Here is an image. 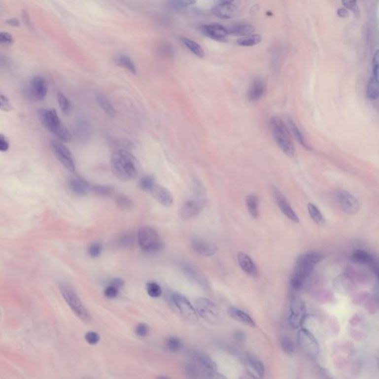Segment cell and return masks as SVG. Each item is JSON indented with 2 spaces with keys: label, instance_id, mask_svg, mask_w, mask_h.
Listing matches in <instances>:
<instances>
[{
  "label": "cell",
  "instance_id": "obj_1",
  "mask_svg": "<svg viewBox=\"0 0 379 379\" xmlns=\"http://www.w3.org/2000/svg\"><path fill=\"white\" fill-rule=\"evenodd\" d=\"M110 168L113 175L120 181H131L138 175L137 159L124 149L113 152L110 159Z\"/></svg>",
  "mask_w": 379,
  "mask_h": 379
},
{
  "label": "cell",
  "instance_id": "obj_2",
  "mask_svg": "<svg viewBox=\"0 0 379 379\" xmlns=\"http://www.w3.org/2000/svg\"><path fill=\"white\" fill-rule=\"evenodd\" d=\"M324 256L316 251H309L301 255L296 262L294 272L290 280L291 287L295 290L302 288L306 280L313 271L314 267L323 260Z\"/></svg>",
  "mask_w": 379,
  "mask_h": 379
},
{
  "label": "cell",
  "instance_id": "obj_3",
  "mask_svg": "<svg viewBox=\"0 0 379 379\" xmlns=\"http://www.w3.org/2000/svg\"><path fill=\"white\" fill-rule=\"evenodd\" d=\"M206 204V194L204 186L200 180L193 181V197L186 200L179 210V216L182 220H188L200 214Z\"/></svg>",
  "mask_w": 379,
  "mask_h": 379
},
{
  "label": "cell",
  "instance_id": "obj_4",
  "mask_svg": "<svg viewBox=\"0 0 379 379\" xmlns=\"http://www.w3.org/2000/svg\"><path fill=\"white\" fill-rule=\"evenodd\" d=\"M269 128L277 145L281 151L290 158L295 155V147L288 128L278 116H273L269 121Z\"/></svg>",
  "mask_w": 379,
  "mask_h": 379
},
{
  "label": "cell",
  "instance_id": "obj_5",
  "mask_svg": "<svg viewBox=\"0 0 379 379\" xmlns=\"http://www.w3.org/2000/svg\"><path fill=\"white\" fill-rule=\"evenodd\" d=\"M39 117L42 125L63 142H70L73 138L71 132L63 125L54 109H42Z\"/></svg>",
  "mask_w": 379,
  "mask_h": 379
},
{
  "label": "cell",
  "instance_id": "obj_6",
  "mask_svg": "<svg viewBox=\"0 0 379 379\" xmlns=\"http://www.w3.org/2000/svg\"><path fill=\"white\" fill-rule=\"evenodd\" d=\"M137 241L139 247L147 253L160 251L165 247L157 231L150 227H142L138 230Z\"/></svg>",
  "mask_w": 379,
  "mask_h": 379
},
{
  "label": "cell",
  "instance_id": "obj_7",
  "mask_svg": "<svg viewBox=\"0 0 379 379\" xmlns=\"http://www.w3.org/2000/svg\"><path fill=\"white\" fill-rule=\"evenodd\" d=\"M60 290L73 312L82 321H89L91 320L89 312L84 306L83 303L73 287L69 284H61L60 285Z\"/></svg>",
  "mask_w": 379,
  "mask_h": 379
},
{
  "label": "cell",
  "instance_id": "obj_8",
  "mask_svg": "<svg viewBox=\"0 0 379 379\" xmlns=\"http://www.w3.org/2000/svg\"><path fill=\"white\" fill-rule=\"evenodd\" d=\"M48 84L42 76H34L30 82L23 86V93L26 99L41 101L48 94Z\"/></svg>",
  "mask_w": 379,
  "mask_h": 379
},
{
  "label": "cell",
  "instance_id": "obj_9",
  "mask_svg": "<svg viewBox=\"0 0 379 379\" xmlns=\"http://www.w3.org/2000/svg\"><path fill=\"white\" fill-rule=\"evenodd\" d=\"M298 343L304 354L310 358H315L319 352V346L315 336L308 329L302 328L298 333Z\"/></svg>",
  "mask_w": 379,
  "mask_h": 379
},
{
  "label": "cell",
  "instance_id": "obj_10",
  "mask_svg": "<svg viewBox=\"0 0 379 379\" xmlns=\"http://www.w3.org/2000/svg\"><path fill=\"white\" fill-rule=\"evenodd\" d=\"M197 314L211 324H217L220 320L219 310L215 304L207 298H199L195 302Z\"/></svg>",
  "mask_w": 379,
  "mask_h": 379
},
{
  "label": "cell",
  "instance_id": "obj_11",
  "mask_svg": "<svg viewBox=\"0 0 379 379\" xmlns=\"http://www.w3.org/2000/svg\"><path fill=\"white\" fill-rule=\"evenodd\" d=\"M334 197L341 209L346 214L355 215L359 211V202L348 191L338 189L334 191Z\"/></svg>",
  "mask_w": 379,
  "mask_h": 379
},
{
  "label": "cell",
  "instance_id": "obj_12",
  "mask_svg": "<svg viewBox=\"0 0 379 379\" xmlns=\"http://www.w3.org/2000/svg\"><path fill=\"white\" fill-rule=\"evenodd\" d=\"M306 318V306L305 302L298 296L292 297L290 302L289 323L293 328L299 329L303 325Z\"/></svg>",
  "mask_w": 379,
  "mask_h": 379
},
{
  "label": "cell",
  "instance_id": "obj_13",
  "mask_svg": "<svg viewBox=\"0 0 379 379\" xmlns=\"http://www.w3.org/2000/svg\"><path fill=\"white\" fill-rule=\"evenodd\" d=\"M51 147L54 154L57 156L58 160L63 164V166L70 172H74L76 165H75L74 159L69 149L63 143L57 141H53L51 143Z\"/></svg>",
  "mask_w": 379,
  "mask_h": 379
},
{
  "label": "cell",
  "instance_id": "obj_14",
  "mask_svg": "<svg viewBox=\"0 0 379 379\" xmlns=\"http://www.w3.org/2000/svg\"><path fill=\"white\" fill-rule=\"evenodd\" d=\"M172 301L175 304L181 315L190 320V321H196L198 318V314L190 301L179 293H175L172 296Z\"/></svg>",
  "mask_w": 379,
  "mask_h": 379
},
{
  "label": "cell",
  "instance_id": "obj_15",
  "mask_svg": "<svg viewBox=\"0 0 379 379\" xmlns=\"http://www.w3.org/2000/svg\"><path fill=\"white\" fill-rule=\"evenodd\" d=\"M72 131V136H74L76 141L80 144H85L91 138V125L85 119H79L75 121Z\"/></svg>",
  "mask_w": 379,
  "mask_h": 379
},
{
  "label": "cell",
  "instance_id": "obj_16",
  "mask_svg": "<svg viewBox=\"0 0 379 379\" xmlns=\"http://www.w3.org/2000/svg\"><path fill=\"white\" fill-rule=\"evenodd\" d=\"M200 30L205 36L219 42L226 40L227 37L229 35L228 29L218 23L204 25L200 28Z\"/></svg>",
  "mask_w": 379,
  "mask_h": 379
},
{
  "label": "cell",
  "instance_id": "obj_17",
  "mask_svg": "<svg viewBox=\"0 0 379 379\" xmlns=\"http://www.w3.org/2000/svg\"><path fill=\"white\" fill-rule=\"evenodd\" d=\"M352 262L360 265H368L376 276H379V265L376 258L364 250H355L352 254Z\"/></svg>",
  "mask_w": 379,
  "mask_h": 379
},
{
  "label": "cell",
  "instance_id": "obj_18",
  "mask_svg": "<svg viewBox=\"0 0 379 379\" xmlns=\"http://www.w3.org/2000/svg\"><path fill=\"white\" fill-rule=\"evenodd\" d=\"M273 194L277 206L279 207L283 214L285 215L289 219L293 221L295 223H299V218L286 200L285 197L280 192L279 190L276 188L273 189Z\"/></svg>",
  "mask_w": 379,
  "mask_h": 379
},
{
  "label": "cell",
  "instance_id": "obj_19",
  "mask_svg": "<svg viewBox=\"0 0 379 379\" xmlns=\"http://www.w3.org/2000/svg\"><path fill=\"white\" fill-rule=\"evenodd\" d=\"M266 84L261 78H256L249 87L247 92V100L249 103H254L259 101L266 92Z\"/></svg>",
  "mask_w": 379,
  "mask_h": 379
},
{
  "label": "cell",
  "instance_id": "obj_20",
  "mask_svg": "<svg viewBox=\"0 0 379 379\" xmlns=\"http://www.w3.org/2000/svg\"><path fill=\"white\" fill-rule=\"evenodd\" d=\"M68 186L70 191L78 197H85L91 188L87 180L78 175L70 177L68 181Z\"/></svg>",
  "mask_w": 379,
  "mask_h": 379
},
{
  "label": "cell",
  "instance_id": "obj_21",
  "mask_svg": "<svg viewBox=\"0 0 379 379\" xmlns=\"http://www.w3.org/2000/svg\"><path fill=\"white\" fill-rule=\"evenodd\" d=\"M153 196V198L160 203L162 206L166 207H171L173 203V197L171 193L163 186L155 184L149 191Z\"/></svg>",
  "mask_w": 379,
  "mask_h": 379
},
{
  "label": "cell",
  "instance_id": "obj_22",
  "mask_svg": "<svg viewBox=\"0 0 379 379\" xmlns=\"http://www.w3.org/2000/svg\"><path fill=\"white\" fill-rule=\"evenodd\" d=\"M180 268H181L183 274L186 276L188 277L191 281L197 283L198 285L201 286L205 290H208L209 285L207 280L194 267L188 265L187 263H181L180 265Z\"/></svg>",
  "mask_w": 379,
  "mask_h": 379
},
{
  "label": "cell",
  "instance_id": "obj_23",
  "mask_svg": "<svg viewBox=\"0 0 379 379\" xmlns=\"http://www.w3.org/2000/svg\"><path fill=\"white\" fill-rule=\"evenodd\" d=\"M191 246L196 253L203 256H213L218 250L217 247L215 244L200 239L193 240L191 241Z\"/></svg>",
  "mask_w": 379,
  "mask_h": 379
},
{
  "label": "cell",
  "instance_id": "obj_24",
  "mask_svg": "<svg viewBox=\"0 0 379 379\" xmlns=\"http://www.w3.org/2000/svg\"><path fill=\"white\" fill-rule=\"evenodd\" d=\"M333 287L342 294H348L355 290L353 280L346 274L338 276L333 281Z\"/></svg>",
  "mask_w": 379,
  "mask_h": 379
},
{
  "label": "cell",
  "instance_id": "obj_25",
  "mask_svg": "<svg viewBox=\"0 0 379 379\" xmlns=\"http://www.w3.org/2000/svg\"><path fill=\"white\" fill-rule=\"evenodd\" d=\"M237 259H238L240 268L247 275L253 278H256L257 276V267L248 255L243 252H240L237 255Z\"/></svg>",
  "mask_w": 379,
  "mask_h": 379
},
{
  "label": "cell",
  "instance_id": "obj_26",
  "mask_svg": "<svg viewBox=\"0 0 379 379\" xmlns=\"http://www.w3.org/2000/svg\"><path fill=\"white\" fill-rule=\"evenodd\" d=\"M212 13L213 15L222 20H229L235 17L237 14V8L232 3L222 2L212 9Z\"/></svg>",
  "mask_w": 379,
  "mask_h": 379
},
{
  "label": "cell",
  "instance_id": "obj_27",
  "mask_svg": "<svg viewBox=\"0 0 379 379\" xmlns=\"http://www.w3.org/2000/svg\"><path fill=\"white\" fill-rule=\"evenodd\" d=\"M195 359L197 360L199 364V368H200V373L204 374L207 371H216L217 370V365L216 363L208 356L204 353L197 352L194 354Z\"/></svg>",
  "mask_w": 379,
  "mask_h": 379
},
{
  "label": "cell",
  "instance_id": "obj_28",
  "mask_svg": "<svg viewBox=\"0 0 379 379\" xmlns=\"http://www.w3.org/2000/svg\"><path fill=\"white\" fill-rule=\"evenodd\" d=\"M228 34L234 36H245L253 34L255 29L253 26L248 23H237L231 25L228 27Z\"/></svg>",
  "mask_w": 379,
  "mask_h": 379
},
{
  "label": "cell",
  "instance_id": "obj_29",
  "mask_svg": "<svg viewBox=\"0 0 379 379\" xmlns=\"http://www.w3.org/2000/svg\"><path fill=\"white\" fill-rule=\"evenodd\" d=\"M228 313H229L230 316L235 319L236 321H240V322L249 326V327H256V323H255L254 320L248 314L246 313L245 312L239 309V308H235V307H231L228 310Z\"/></svg>",
  "mask_w": 379,
  "mask_h": 379
},
{
  "label": "cell",
  "instance_id": "obj_30",
  "mask_svg": "<svg viewBox=\"0 0 379 379\" xmlns=\"http://www.w3.org/2000/svg\"><path fill=\"white\" fill-rule=\"evenodd\" d=\"M156 51L157 55L163 60H172L175 57V49L170 42L162 41L156 45Z\"/></svg>",
  "mask_w": 379,
  "mask_h": 379
},
{
  "label": "cell",
  "instance_id": "obj_31",
  "mask_svg": "<svg viewBox=\"0 0 379 379\" xmlns=\"http://www.w3.org/2000/svg\"><path fill=\"white\" fill-rule=\"evenodd\" d=\"M287 128H289V131L291 132V134H293L294 138L297 140L298 142H299L301 145L303 146V147H305V149H307V150H311L310 145L308 144L306 138H305V136L302 134L300 129L298 128L297 125H296V123H295L294 121H293V119H287Z\"/></svg>",
  "mask_w": 379,
  "mask_h": 379
},
{
  "label": "cell",
  "instance_id": "obj_32",
  "mask_svg": "<svg viewBox=\"0 0 379 379\" xmlns=\"http://www.w3.org/2000/svg\"><path fill=\"white\" fill-rule=\"evenodd\" d=\"M245 361L249 367H250L259 377H263L265 372V366L259 358L251 354L247 353L245 355Z\"/></svg>",
  "mask_w": 379,
  "mask_h": 379
},
{
  "label": "cell",
  "instance_id": "obj_33",
  "mask_svg": "<svg viewBox=\"0 0 379 379\" xmlns=\"http://www.w3.org/2000/svg\"><path fill=\"white\" fill-rule=\"evenodd\" d=\"M96 100H97V103H99L101 108L103 109V111H104L107 116H110V117H115L116 110H115L110 100L105 96L103 95V94H100V93H97L96 94Z\"/></svg>",
  "mask_w": 379,
  "mask_h": 379
},
{
  "label": "cell",
  "instance_id": "obj_34",
  "mask_svg": "<svg viewBox=\"0 0 379 379\" xmlns=\"http://www.w3.org/2000/svg\"><path fill=\"white\" fill-rule=\"evenodd\" d=\"M179 39L182 42L183 45L196 57H200V58H203L205 57V51H203V48L195 41L187 37H184V36H181Z\"/></svg>",
  "mask_w": 379,
  "mask_h": 379
},
{
  "label": "cell",
  "instance_id": "obj_35",
  "mask_svg": "<svg viewBox=\"0 0 379 379\" xmlns=\"http://www.w3.org/2000/svg\"><path fill=\"white\" fill-rule=\"evenodd\" d=\"M366 96L368 100L375 101L379 98V77L373 76L369 79Z\"/></svg>",
  "mask_w": 379,
  "mask_h": 379
},
{
  "label": "cell",
  "instance_id": "obj_36",
  "mask_svg": "<svg viewBox=\"0 0 379 379\" xmlns=\"http://www.w3.org/2000/svg\"><path fill=\"white\" fill-rule=\"evenodd\" d=\"M246 207L250 216L253 219H258L259 216V199L256 195L250 194L247 195L245 200Z\"/></svg>",
  "mask_w": 379,
  "mask_h": 379
},
{
  "label": "cell",
  "instance_id": "obj_37",
  "mask_svg": "<svg viewBox=\"0 0 379 379\" xmlns=\"http://www.w3.org/2000/svg\"><path fill=\"white\" fill-rule=\"evenodd\" d=\"M115 63L117 66L128 70L133 74H137V68L133 60L128 56L125 54L118 55L115 59Z\"/></svg>",
  "mask_w": 379,
  "mask_h": 379
},
{
  "label": "cell",
  "instance_id": "obj_38",
  "mask_svg": "<svg viewBox=\"0 0 379 379\" xmlns=\"http://www.w3.org/2000/svg\"><path fill=\"white\" fill-rule=\"evenodd\" d=\"M91 191L99 197H110L114 194L115 189L112 186L96 184L91 187Z\"/></svg>",
  "mask_w": 379,
  "mask_h": 379
},
{
  "label": "cell",
  "instance_id": "obj_39",
  "mask_svg": "<svg viewBox=\"0 0 379 379\" xmlns=\"http://www.w3.org/2000/svg\"><path fill=\"white\" fill-rule=\"evenodd\" d=\"M115 202H116V206L121 210H131L134 207V202L130 197L125 195V194H116V197H115Z\"/></svg>",
  "mask_w": 379,
  "mask_h": 379
},
{
  "label": "cell",
  "instance_id": "obj_40",
  "mask_svg": "<svg viewBox=\"0 0 379 379\" xmlns=\"http://www.w3.org/2000/svg\"><path fill=\"white\" fill-rule=\"evenodd\" d=\"M308 212L310 216L315 224L318 225H323L325 223V219L323 216L322 213L320 211L319 209L315 205L310 203L308 206Z\"/></svg>",
  "mask_w": 379,
  "mask_h": 379
},
{
  "label": "cell",
  "instance_id": "obj_41",
  "mask_svg": "<svg viewBox=\"0 0 379 379\" xmlns=\"http://www.w3.org/2000/svg\"><path fill=\"white\" fill-rule=\"evenodd\" d=\"M262 42V37L259 34H250L242 36L237 40V45L240 46L252 47L257 45Z\"/></svg>",
  "mask_w": 379,
  "mask_h": 379
},
{
  "label": "cell",
  "instance_id": "obj_42",
  "mask_svg": "<svg viewBox=\"0 0 379 379\" xmlns=\"http://www.w3.org/2000/svg\"><path fill=\"white\" fill-rule=\"evenodd\" d=\"M197 1V0H169V5L173 9L180 11L194 5Z\"/></svg>",
  "mask_w": 379,
  "mask_h": 379
},
{
  "label": "cell",
  "instance_id": "obj_43",
  "mask_svg": "<svg viewBox=\"0 0 379 379\" xmlns=\"http://www.w3.org/2000/svg\"><path fill=\"white\" fill-rule=\"evenodd\" d=\"M57 100H58L59 104H60V108H61L62 111L65 113V114H69L70 113V110H71V103H70V100L62 93L59 92L57 94Z\"/></svg>",
  "mask_w": 379,
  "mask_h": 379
},
{
  "label": "cell",
  "instance_id": "obj_44",
  "mask_svg": "<svg viewBox=\"0 0 379 379\" xmlns=\"http://www.w3.org/2000/svg\"><path fill=\"white\" fill-rule=\"evenodd\" d=\"M184 371L188 377L194 378V379L200 377V375L201 374L198 366L192 363H187L184 364Z\"/></svg>",
  "mask_w": 379,
  "mask_h": 379
},
{
  "label": "cell",
  "instance_id": "obj_45",
  "mask_svg": "<svg viewBox=\"0 0 379 379\" xmlns=\"http://www.w3.org/2000/svg\"><path fill=\"white\" fill-rule=\"evenodd\" d=\"M146 290H147V294L152 298L159 297L162 293L160 286L156 282L147 283Z\"/></svg>",
  "mask_w": 379,
  "mask_h": 379
},
{
  "label": "cell",
  "instance_id": "obj_46",
  "mask_svg": "<svg viewBox=\"0 0 379 379\" xmlns=\"http://www.w3.org/2000/svg\"><path fill=\"white\" fill-rule=\"evenodd\" d=\"M155 184L154 178L152 175H144L140 179L138 185L143 191H150Z\"/></svg>",
  "mask_w": 379,
  "mask_h": 379
},
{
  "label": "cell",
  "instance_id": "obj_47",
  "mask_svg": "<svg viewBox=\"0 0 379 379\" xmlns=\"http://www.w3.org/2000/svg\"><path fill=\"white\" fill-rule=\"evenodd\" d=\"M167 348L169 349L171 352H177V351L180 350L181 349V340L178 339L177 337H170L166 340Z\"/></svg>",
  "mask_w": 379,
  "mask_h": 379
},
{
  "label": "cell",
  "instance_id": "obj_48",
  "mask_svg": "<svg viewBox=\"0 0 379 379\" xmlns=\"http://www.w3.org/2000/svg\"><path fill=\"white\" fill-rule=\"evenodd\" d=\"M134 244V238L130 234H123L118 240L117 244L121 248H129Z\"/></svg>",
  "mask_w": 379,
  "mask_h": 379
},
{
  "label": "cell",
  "instance_id": "obj_49",
  "mask_svg": "<svg viewBox=\"0 0 379 379\" xmlns=\"http://www.w3.org/2000/svg\"><path fill=\"white\" fill-rule=\"evenodd\" d=\"M281 349H282V350L284 351L286 354L290 355V354H292L294 352V343H293L292 339H290L289 337H287V336H284V337H283L282 339H281Z\"/></svg>",
  "mask_w": 379,
  "mask_h": 379
},
{
  "label": "cell",
  "instance_id": "obj_50",
  "mask_svg": "<svg viewBox=\"0 0 379 379\" xmlns=\"http://www.w3.org/2000/svg\"><path fill=\"white\" fill-rule=\"evenodd\" d=\"M342 2L345 8L353 12L355 17H359L360 11L356 0H342Z\"/></svg>",
  "mask_w": 379,
  "mask_h": 379
},
{
  "label": "cell",
  "instance_id": "obj_51",
  "mask_svg": "<svg viewBox=\"0 0 379 379\" xmlns=\"http://www.w3.org/2000/svg\"><path fill=\"white\" fill-rule=\"evenodd\" d=\"M103 246L100 243H94L88 247V254L91 257L97 258L101 255Z\"/></svg>",
  "mask_w": 379,
  "mask_h": 379
},
{
  "label": "cell",
  "instance_id": "obj_52",
  "mask_svg": "<svg viewBox=\"0 0 379 379\" xmlns=\"http://www.w3.org/2000/svg\"><path fill=\"white\" fill-rule=\"evenodd\" d=\"M14 42V38L11 34L0 32V45L8 46L13 45Z\"/></svg>",
  "mask_w": 379,
  "mask_h": 379
},
{
  "label": "cell",
  "instance_id": "obj_53",
  "mask_svg": "<svg viewBox=\"0 0 379 379\" xmlns=\"http://www.w3.org/2000/svg\"><path fill=\"white\" fill-rule=\"evenodd\" d=\"M149 330H150V329H149L147 324H144V323H141V324H138L137 327H136L135 333L137 336H140V337H145L148 334Z\"/></svg>",
  "mask_w": 379,
  "mask_h": 379
},
{
  "label": "cell",
  "instance_id": "obj_54",
  "mask_svg": "<svg viewBox=\"0 0 379 379\" xmlns=\"http://www.w3.org/2000/svg\"><path fill=\"white\" fill-rule=\"evenodd\" d=\"M85 340L90 345H95L100 342V336L95 332L90 331L85 335Z\"/></svg>",
  "mask_w": 379,
  "mask_h": 379
},
{
  "label": "cell",
  "instance_id": "obj_55",
  "mask_svg": "<svg viewBox=\"0 0 379 379\" xmlns=\"http://www.w3.org/2000/svg\"><path fill=\"white\" fill-rule=\"evenodd\" d=\"M0 109L4 111H10L12 110V105L8 97L5 96L0 95Z\"/></svg>",
  "mask_w": 379,
  "mask_h": 379
},
{
  "label": "cell",
  "instance_id": "obj_56",
  "mask_svg": "<svg viewBox=\"0 0 379 379\" xmlns=\"http://www.w3.org/2000/svg\"><path fill=\"white\" fill-rule=\"evenodd\" d=\"M118 293H119V290L111 285L107 286L104 291V296L108 299H114L118 296Z\"/></svg>",
  "mask_w": 379,
  "mask_h": 379
},
{
  "label": "cell",
  "instance_id": "obj_57",
  "mask_svg": "<svg viewBox=\"0 0 379 379\" xmlns=\"http://www.w3.org/2000/svg\"><path fill=\"white\" fill-rule=\"evenodd\" d=\"M9 149V143L5 136L0 134V151L5 152Z\"/></svg>",
  "mask_w": 379,
  "mask_h": 379
},
{
  "label": "cell",
  "instance_id": "obj_58",
  "mask_svg": "<svg viewBox=\"0 0 379 379\" xmlns=\"http://www.w3.org/2000/svg\"><path fill=\"white\" fill-rule=\"evenodd\" d=\"M234 338L237 342H243L245 340L246 335L242 330H238L234 332Z\"/></svg>",
  "mask_w": 379,
  "mask_h": 379
},
{
  "label": "cell",
  "instance_id": "obj_59",
  "mask_svg": "<svg viewBox=\"0 0 379 379\" xmlns=\"http://www.w3.org/2000/svg\"><path fill=\"white\" fill-rule=\"evenodd\" d=\"M109 285L113 286V287H116V288H117L118 290H119V289L122 288V287L125 285V281H124L122 278H113V279H112L111 281H110Z\"/></svg>",
  "mask_w": 379,
  "mask_h": 379
},
{
  "label": "cell",
  "instance_id": "obj_60",
  "mask_svg": "<svg viewBox=\"0 0 379 379\" xmlns=\"http://www.w3.org/2000/svg\"><path fill=\"white\" fill-rule=\"evenodd\" d=\"M337 14L339 15V17H342V18H345V17H347L348 15H349L348 11L345 9V8H339L337 11Z\"/></svg>",
  "mask_w": 379,
  "mask_h": 379
},
{
  "label": "cell",
  "instance_id": "obj_61",
  "mask_svg": "<svg viewBox=\"0 0 379 379\" xmlns=\"http://www.w3.org/2000/svg\"><path fill=\"white\" fill-rule=\"evenodd\" d=\"M23 21L25 22L26 26H28L29 28H31V26H32V23H31V20L30 18H29V15L28 14V13H26V11L23 12Z\"/></svg>",
  "mask_w": 379,
  "mask_h": 379
},
{
  "label": "cell",
  "instance_id": "obj_62",
  "mask_svg": "<svg viewBox=\"0 0 379 379\" xmlns=\"http://www.w3.org/2000/svg\"><path fill=\"white\" fill-rule=\"evenodd\" d=\"M7 23H8V25H10V26H16V27L20 26V22H19V20L16 18H13L8 20Z\"/></svg>",
  "mask_w": 379,
  "mask_h": 379
},
{
  "label": "cell",
  "instance_id": "obj_63",
  "mask_svg": "<svg viewBox=\"0 0 379 379\" xmlns=\"http://www.w3.org/2000/svg\"><path fill=\"white\" fill-rule=\"evenodd\" d=\"M222 2H229V3H232L234 0H220Z\"/></svg>",
  "mask_w": 379,
  "mask_h": 379
}]
</instances>
